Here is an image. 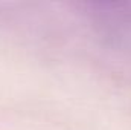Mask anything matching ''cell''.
Returning <instances> with one entry per match:
<instances>
[{"label":"cell","mask_w":131,"mask_h":130,"mask_svg":"<svg viewBox=\"0 0 131 130\" xmlns=\"http://www.w3.org/2000/svg\"><path fill=\"white\" fill-rule=\"evenodd\" d=\"M81 8L87 22L105 43L131 52V3H85Z\"/></svg>","instance_id":"cell-1"}]
</instances>
